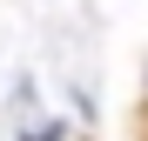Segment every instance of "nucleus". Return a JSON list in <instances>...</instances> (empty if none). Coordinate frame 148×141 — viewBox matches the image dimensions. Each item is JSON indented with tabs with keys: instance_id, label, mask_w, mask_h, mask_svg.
Masks as SVG:
<instances>
[{
	"instance_id": "1",
	"label": "nucleus",
	"mask_w": 148,
	"mask_h": 141,
	"mask_svg": "<svg viewBox=\"0 0 148 141\" xmlns=\"http://www.w3.org/2000/svg\"><path fill=\"white\" fill-rule=\"evenodd\" d=\"M27 141H61V121H47L40 134H27Z\"/></svg>"
}]
</instances>
